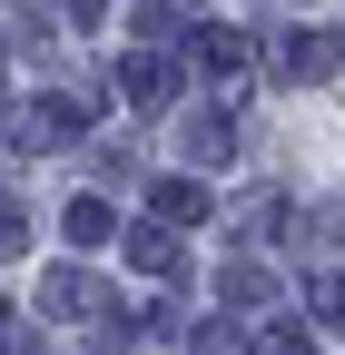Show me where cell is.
Returning <instances> with one entry per match:
<instances>
[{"instance_id": "obj_1", "label": "cell", "mask_w": 345, "mask_h": 355, "mask_svg": "<svg viewBox=\"0 0 345 355\" xmlns=\"http://www.w3.org/2000/svg\"><path fill=\"white\" fill-rule=\"evenodd\" d=\"M128 266H148V277H168V266H178V247H168V227H139V237H128Z\"/></svg>"}, {"instance_id": "obj_2", "label": "cell", "mask_w": 345, "mask_h": 355, "mask_svg": "<svg viewBox=\"0 0 345 355\" xmlns=\"http://www.w3.org/2000/svg\"><path fill=\"white\" fill-rule=\"evenodd\" d=\"M158 217H168V227H188V217H207V198L188 188V178H168V188H158Z\"/></svg>"}]
</instances>
